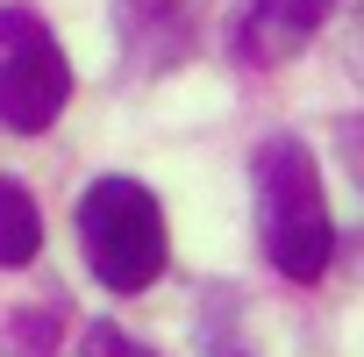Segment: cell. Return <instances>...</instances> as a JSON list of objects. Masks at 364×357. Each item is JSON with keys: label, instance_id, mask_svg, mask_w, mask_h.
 <instances>
[{"label": "cell", "instance_id": "1", "mask_svg": "<svg viewBox=\"0 0 364 357\" xmlns=\"http://www.w3.org/2000/svg\"><path fill=\"white\" fill-rule=\"evenodd\" d=\"M257 236L286 279H321L336 257V215L321 201V171L300 136H272L257 150Z\"/></svg>", "mask_w": 364, "mask_h": 357}, {"label": "cell", "instance_id": "2", "mask_svg": "<svg viewBox=\"0 0 364 357\" xmlns=\"http://www.w3.org/2000/svg\"><path fill=\"white\" fill-rule=\"evenodd\" d=\"M79 250L93 265V279L107 293H143L164 279V257H171V236H164V208L150 186L136 178H93L79 193Z\"/></svg>", "mask_w": 364, "mask_h": 357}, {"label": "cell", "instance_id": "3", "mask_svg": "<svg viewBox=\"0 0 364 357\" xmlns=\"http://www.w3.org/2000/svg\"><path fill=\"white\" fill-rule=\"evenodd\" d=\"M72 100V65L36 8H0V129L43 136Z\"/></svg>", "mask_w": 364, "mask_h": 357}, {"label": "cell", "instance_id": "4", "mask_svg": "<svg viewBox=\"0 0 364 357\" xmlns=\"http://www.w3.org/2000/svg\"><path fill=\"white\" fill-rule=\"evenodd\" d=\"M328 22V0H250L243 29H236V58L250 65H286L293 50H307V36Z\"/></svg>", "mask_w": 364, "mask_h": 357}, {"label": "cell", "instance_id": "5", "mask_svg": "<svg viewBox=\"0 0 364 357\" xmlns=\"http://www.w3.org/2000/svg\"><path fill=\"white\" fill-rule=\"evenodd\" d=\"M43 250V215H36V193L22 178H0V265H29Z\"/></svg>", "mask_w": 364, "mask_h": 357}, {"label": "cell", "instance_id": "6", "mask_svg": "<svg viewBox=\"0 0 364 357\" xmlns=\"http://www.w3.org/2000/svg\"><path fill=\"white\" fill-rule=\"evenodd\" d=\"M79 357H157V350L136 343V336L114 329V321H86V329H79Z\"/></svg>", "mask_w": 364, "mask_h": 357}]
</instances>
